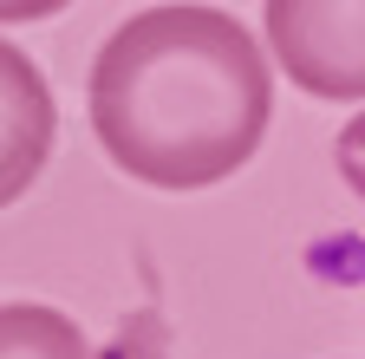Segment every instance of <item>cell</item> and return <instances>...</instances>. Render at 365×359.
I'll return each instance as SVG.
<instances>
[{"label":"cell","instance_id":"6da1fadb","mask_svg":"<svg viewBox=\"0 0 365 359\" xmlns=\"http://www.w3.org/2000/svg\"><path fill=\"white\" fill-rule=\"evenodd\" d=\"M85 105L124 176L150 190H209L261 151L274 72L235 14L163 0L98 46Z\"/></svg>","mask_w":365,"mask_h":359},{"label":"cell","instance_id":"7a4b0ae2","mask_svg":"<svg viewBox=\"0 0 365 359\" xmlns=\"http://www.w3.org/2000/svg\"><path fill=\"white\" fill-rule=\"evenodd\" d=\"M267 53L300 92L365 98V0H267Z\"/></svg>","mask_w":365,"mask_h":359},{"label":"cell","instance_id":"3957f363","mask_svg":"<svg viewBox=\"0 0 365 359\" xmlns=\"http://www.w3.org/2000/svg\"><path fill=\"white\" fill-rule=\"evenodd\" d=\"M0 79H7V196H20L39 176L46 138H53V105H46V79L14 46H0Z\"/></svg>","mask_w":365,"mask_h":359},{"label":"cell","instance_id":"277c9868","mask_svg":"<svg viewBox=\"0 0 365 359\" xmlns=\"http://www.w3.org/2000/svg\"><path fill=\"white\" fill-rule=\"evenodd\" d=\"M0 359H98L66 313L39 300H7L0 307Z\"/></svg>","mask_w":365,"mask_h":359},{"label":"cell","instance_id":"5b68a950","mask_svg":"<svg viewBox=\"0 0 365 359\" xmlns=\"http://www.w3.org/2000/svg\"><path fill=\"white\" fill-rule=\"evenodd\" d=\"M98 359H176V346H170V320H163L157 307L124 313L118 333L98 346Z\"/></svg>","mask_w":365,"mask_h":359},{"label":"cell","instance_id":"8992f818","mask_svg":"<svg viewBox=\"0 0 365 359\" xmlns=\"http://www.w3.org/2000/svg\"><path fill=\"white\" fill-rule=\"evenodd\" d=\"M333 163H339V176L352 183V196L365 203V111H352V124L339 131V144H333Z\"/></svg>","mask_w":365,"mask_h":359},{"label":"cell","instance_id":"52a82bcc","mask_svg":"<svg viewBox=\"0 0 365 359\" xmlns=\"http://www.w3.org/2000/svg\"><path fill=\"white\" fill-rule=\"evenodd\" d=\"M66 0H0V20L20 26V20H46V14H59Z\"/></svg>","mask_w":365,"mask_h":359}]
</instances>
